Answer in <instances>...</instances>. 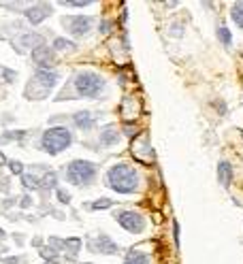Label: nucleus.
<instances>
[{"instance_id": "1", "label": "nucleus", "mask_w": 243, "mask_h": 264, "mask_svg": "<svg viewBox=\"0 0 243 264\" xmlns=\"http://www.w3.org/2000/svg\"><path fill=\"white\" fill-rule=\"evenodd\" d=\"M107 185L120 194H132L139 188V175L130 164H115L107 171Z\"/></svg>"}, {"instance_id": "2", "label": "nucleus", "mask_w": 243, "mask_h": 264, "mask_svg": "<svg viewBox=\"0 0 243 264\" xmlns=\"http://www.w3.org/2000/svg\"><path fill=\"white\" fill-rule=\"evenodd\" d=\"M70 143H73V137H70V132L62 126L49 128V130H45V134L41 137V149H45L49 156H58V153L66 149Z\"/></svg>"}, {"instance_id": "3", "label": "nucleus", "mask_w": 243, "mask_h": 264, "mask_svg": "<svg viewBox=\"0 0 243 264\" xmlns=\"http://www.w3.org/2000/svg\"><path fill=\"white\" fill-rule=\"evenodd\" d=\"M96 175V164L88 160H73L66 166V177L73 185H88Z\"/></svg>"}, {"instance_id": "4", "label": "nucleus", "mask_w": 243, "mask_h": 264, "mask_svg": "<svg viewBox=\"0 0 243 264\" xmlns=\"http://www.w3.org/2000/svg\"><path fill=\"white\" fill-rule=\"evenodd\" d=\"M105 88V81L94 73H79L75 77V89L77 94L86 96V98H94L100 94V89Z\"/></svg>"}, {"instance_id": "5", "label": "nucleus", "mask_w": 243, "mask_h": 264, "mask_svg": "<svg viewBox=\"0 0 243 264\" xmlns=\"http://www.w3.org/2000/svg\"><path fill=\"white\" fill-rule=\"evenodd\" d=\"M118 222L122 224V228H126L128 233H143L145 228V217L139 211H122L118 213Z\"/></svg>"}, {"instance_id": "6", "label": "nucleus", "mask_w": 243, "mask_h": 264, "mask_svg": "<svg viewBox=\"0 0 243 264\" xmlns=\"http://www.w3.org/2000/svg\"><path fill=\"white\" fill-rule=\"evenodd\" d=\"M64 24L68 26V32L75 36H83L88 34V30L92 28V17H86V15H77V17H66Z\"/></svg>"}, {"instance_id": "7", "label": "nucleus", "mask_w": 243, "mask_h": 264, "mask_svg": "<svg viewBox=\"0 0 243 264\" xmlns=\"http://www.w3.org/2000/svg\"><path fill=\"white\" fill-rule=\"evenodd\" d=\"M32 60L41 66V70H47V68H51L56 64V56H54V51H51L49 47L41 45V47H34V51H32Z\"/></svg>"}, {"instance_id": "8", "label": "nucleus", "mask_w": 243, "mask_h": 264, "mask_svg": "<svg viewBox=\"0 0 243 264\" xmlns=\"http://www.w3.org/2000/svg\"><path fill=\"white\" fill-rule=\"evenodd\" d=\"M90 252H98V254H115L118 252V245L109 239L107 235H100L96 239L90 241Z\"/></svg>"}, {"instance_id": "9", "label": "nucleus", "mask_w": 243, "mask_h": 264, "mask_svg": "<svg viewBox=\"0 0 243 264\" xmlns=\"http://www.w3.org/2000/svg\"><path fill=\"white\" fill-rule=\"evenodd\" d=\"M51 15V6L49 4H36V6H30L26 9V17L30 19L32 24H41L45 17Z\"/></svg>"}, {"instance_id": "10", "label": "nucleus", "mask_w": 243, "mask_h": 264, "mask_svg": "<svg viewBox=\"0 0 243 264\" xmlns=\"http://www.w3.org/2000/svg\"><path fill=\"white\" fill-rule=\"evenodd\" d=\"M58 79H60V77H58L56 73H51V70H36V75H34V83H38V86H41V89H45V92H47L49 88H54L56 83H58Z\"/></svg>"}, {"instance_id": "11", "label": "nucleus", "mask_w": 243, "mask_h": 264, "mask_svg": "<svg viewBox=\"0 0 243 264\" xmlns=\"http://www.w3.org/2000/svg\"><path fill=\"white\" fill-rule=\"evenodd\" d=\"M217 179H220L222 188H228L230 181H233V166L228 162H220L217 164Z\"/></svg>"}, {"instance_id": "12", "label": "nucleus", "mask_w": 243, "mask_h": 264, "mask_svg": "<svg viewBox=\"0 0 243 264\" xmlns=\"http://www.w3.org/2000/svg\"><path fill=\"white\" fill-rule=\"evenodd\" d=\"M120 141V132L115 130V128H111V126H107L105 130H102V134H100V143L102 145H115Z\"/></svg>"}, {"instance_id": "13", "label": "nucleus", "mask_w": 243, "mask_h": 264, "mask_svg": "<svg viewBox=\"0 0 243 264\" xmlns=\"http://www.w3.org/2000/svg\"><path fill=\"white\" fill-rule=\"evenodd\" d=\"M75 124L81 128V130H90V128L94 126V119H92V115H90L88 111H81V113H75Z\"/></svg>"}, {"instance_id": "14", "label": "nucleus", "mask_w": 243, "mask_h": 264, "mask_svg": "<svg viewBox=\"0 0 243 264\" xmlns=\"http://www.w3.org/2000/svg\"><path fill=\"white\" fill-rule=\"evenodd\" d=\"M22 47H41V45H45V38L41 36V34H24L22 38L17 41Z\"/></svg>"}, {"instance_id": "15", "label": "nucleus", "mask_w": 243, "mask_h": 264, "mask_svg": "<svg viewBox=\"0 0 243 264\" xmlns=\"http://www.w3.org/2000/svg\"><path fill=\"white\" fill-rule=\"evenodd\" d=\"M124 264H150V258L141 252H128Z\"/></svg>"}, {"instance_id": "16", "label": "nucleus", "mask_w": 243, "mask_h": 264, "mask_svg": "<svg viewBox=\"0 0 243 264\" xmlns=\"http://www.w3.org/2000/svg\"><path fill=\"white\" fill-rule=\"evenodd\" d=\"M230 15H233L235 24L239 26V28H243V2H235L233 4V11H230Z\"/></svg>"}, {"instance_id": "17", "label": "nucleus", "mask_w": 243, "mask_h": 264, "mask_svg": "<svg viewBox=\"0 0 243 264\" xmlns=\"http://www.w3.org/2000/svg\"><path fill=\"white\" fill-rule=\"evenodd\" d=\"M54 47H56L58 51H75V49H77L75 43L68 41V38H56V41H54Z\"/></svg>"}, {"instance_id": "18", "label": "nucleus", "mask_w": 243, "mask_h": 264, "mask_svg": "<svg viewBox=\"0 0 243 264\" xmlns=\"http://www.w3.org/2000/svg\"><path fill=\"white\" fill-rule=\"evenodd\" d=\"M217 38H220L222 45H226V47L233 43V36H230V30L226 26H220V28H217Z\"/></svg>"}, {"instance_id": "19", "label": "nucleus", "mask_w": 243, "mask_h": 264, "mask_svg": "<svg viewBox=\"0 0 243 264\" xmlns=\"http://www.w3.org/2000/svg\"><path fill=\"white\" fill-rule=\"evenodd\" d=\"M22 183H24V188H28V190H38L41 188V183H38V179L34 175H24Z\"/></svg>"}, {"instance_id": "20", "label": "nucleus", "mask_w": 243, "mask_h": 264, "mask_svg": "<svg viewBox=\"0 0 243 264\" xmlns=\"http://www.w3.org/2000/svg\"><path fill=\"white\" fill-rule=\"evenodd\" d=\"M56 181H58L56 173H47V175L43 177V181H41V188H45V190H49V188H56Z\"/></svg>"}, {"instance_id": "21", "label": "nucleus", "mask_w": 243, "mask_h": 264, "mask_svg": "<svg viewBox=\"0 0 243 264\" xmlns=\"http://www.w3.org/2000/svg\"><path fill=\"white\" fill-rule=\"evenodd\" d=\"M90 209H109V207H113V201L111 198H100V201H96V203H92V205H88Z\"/></svg>"}, {"instance_id": "22", "label": "nucleus", "mask_w": 243, "mask_h": 264, "mask_svg": "<svg viewBox=\"0 0 243 264\" xmlns=\"http://www.w3.org/2000/svg\"><path fill=\"white\" fill-rule=\"evenodd\" d=\"M62 245H64V247H70V249H73V252H79V247H81V241H79V239H75V236H73V239H66V241H62Z\"/></svg>"}, {"instance_id": "23", "label": "nucleus", "mask_w": 243, "mask_h": 264, "mask_svg": "<svg viewBox=\"0 0 243 264\" xmlns=\"http://www.w3.org/2000/svg\"><path fill=\"white\" fill-rule=\"evenodd\" d=\"M56 196H58V201L64 203V205H68V203H70V194H68L66 190H58V192H56Z\"/></svg>"}, {"instance_id": "24", "label": "nucleus", "mask_w": 243, "mask_h": 264, "mask_svg": "<svg viewBox=\"0 0 243 264\" xmlns=\"http://www.w3.org/2000/svg\"><path fill=\"white\" fill-rule=\"evenodd\" d=\"M6 164L11 166V173H13V175H22V173H24V166L19 164V162H15V160H13V162H6Z\"/></svg>"}, {"instance_id": "25", "label": "nucleus", "mask_w": 243, "mask_h": 264, "mask_svg": "<svg viewBox=\"0 0 243 264\" xmlns=\"http://www.w3.org/2000/svg\"><path fill=\"white\" fill-rule=\"evenodd\" d=\"M41 256H45V258H51V260H54V258H56L54 247H43V249H41Z\"/></svg>"}, {"instance_id": "26", "label": "nucleus", "mask_w": 243, "mask_h": 264, "mask_svg": "<svg viewBox=\"0 0 243 264\" xmlns=\"http://www.w3.org/2000/svg\"><path fill=\"white\" fill-rule=\"evenodd\" d=\"M2 77H4V81H13V79H15V70L4 68V70H2Z\"/></svg>"}, {"instance_id": "27", "label": "nucleus", "mask_w": 243, "mask_h": 264, "mask_svg": "<svg viewBox=\"0 0 243 264\" xmlns=\"http://www.w3.org/2000/svg\"><path fill=\"white\" fill-rule=\"evenodd\" d=\"M62 4H68V6H88L90 2H88V0H77V2H62Z\"/></svg>"}, {"instance_id": "28", "label": "nucleus", "mask_w": 243, "mask_h": 264, "mask_svg": "<svg viewBox=\"0 0 243 264\" xmlns=\"http://www.w3.org/2000/svg\"><path fill=\"white\" fill-rule=\"evenodd\" d=\"M4 262H6V264H17V262H19V260H17V258H6V260H4Z\"/></svg>"}, {"instance_id": "29", "label": "nucleus", "mask_w": 243, "mask_h": 264, "mask_svg": "<svg viewBox=\"0 0 243 264\" xmlns=\"http://www.w3.org/2000/svg\"><path fill=\"white\" fill-rule=\"evenodd\" d=\"M2 164H6V158H4V153L0 151V166H2Z\"/></svg>"}, {"instance_id": "30", "label": "nucleus", "mask_w": 243, "mask_h": 264, "mask_svg": "<svg viewBox=\"0 0 243 264\" xmlns=\"http://www.w3.org/2000/svg\"><path fill=\"white\" fill-rule=\"evenodd\" d=\"M100 32H109V24H107V22H102V28H100Z\"/></svg>"}, {"instance_id": "31", "label": "nucleus", "mask_w": 243, "mask_h": 264, "mask_svg": "<svg viewBox=\"0 0 243 264\" xmlns=\"http://www.w3.org/2000/svg\"><path fill=\"white\" fill-rule=\"evenodd\" d=\"M0 239H4V233H2V230H0Z\"/></svg>"}, {"instance_id": "32", "label": "nucleus", "mask_w": 243, "mask_h": 264, "mask_svg": "<svg viewBox=\"0 0 243 264\" xmlns=\"http://www.w3.org/2000/svg\"><path fill=\"white\" fill-rule=\"evenodd\" d=\"M47 264H58V262H56V260H49V262H47Z\"/></svg>"}, {"instance_id": "33", "label": "nucleus", "mask_w": 243, "mask_h": 264, "mask_svg": "<svg viewBox=\"0 0 243 264\" xmlns=\"http://www.w3.org/2000/svg\"><path fill=\"white\" fill-rule=\"evenodd\" d=\"M86 264H90V262H86Z\"/></svg>"}]
</instances>
